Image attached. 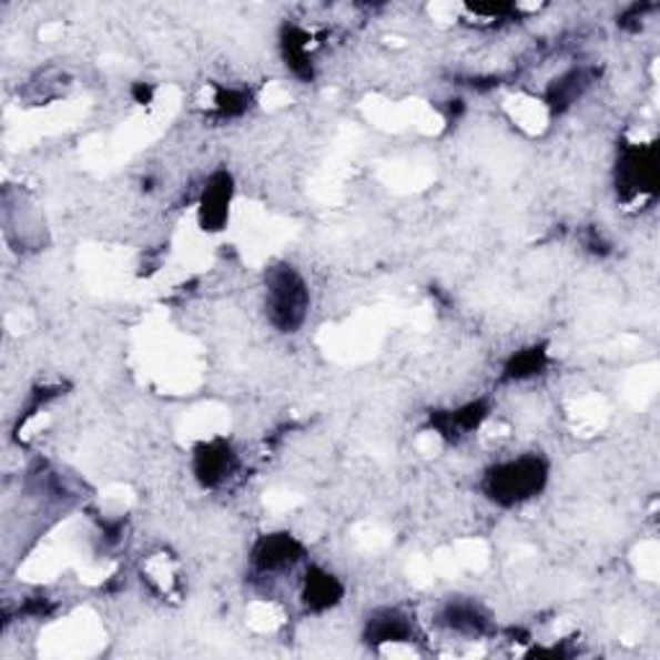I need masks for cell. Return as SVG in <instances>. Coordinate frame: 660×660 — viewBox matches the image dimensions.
Segmentation results:
<instances>
[{
    "mask_svg": "<svg viewBox=\"0 0 660 660\" xmlns=\"http://www.w3.org/2000/svg\"><path fill=\"white\" fill-rule=\"evenodd\" d=\"M550 480V465L539 455H521L485 470L480 488L490 504L514 508L537 498Z\"/></svg>",
    "mask_w": 660,
    "mask_h": 660,
    "instance_id": "cell-1",
    "label": "cell"
},
{
    "mask_svg": "<svg viewBox=\"0 0 660 660\" xmlns=\"http://www.w3.org/2000/svg\"><path fill=\"white\" fill-rule=\"evenodd\" d=\"M309 309V290L297 268L276 264L266 272V313L282 333L299 331Z\"/></svg>",
    "mask_w": 660,
    "mask_h": 660,
    "instance_id": "cell-2",
    "label": "cell"
},
{
    "mask_svg": "<svg viewBox=\"0 0 660 660\" xmlns=\"http://www.w3.org/2000/svg\"><path fill=\"white\" fill-rule=\"evenodd\" d=\"M658 184V150L656 145H630L622 148L617 161V194L627 199H638L656 191Z\"/></svg>",
    "mask_w": 660,
    "mask_h": 660,
    "instance_id": "cell-3",
    "label": "cell"
},
{
    "mask_svg": "<svg viewBox=\"0 0 660 660\" xmlns=\"http://www.w3.org/2000/svg\"><path fill=\"white\" fill-rule=\"evenodd\" d=\"M191 470H194L199 485H204V488H220V485L227 483L237 470L235 449L230 447V441L225 439H210L196 444Z\"/></svg>",
    "mask_w": 660,
    "mask_h": 660,
    "instance_id": "cell-4",
    "label": "cell"
},
{
    "mask_svg": "<svg viewBox=\"0 0 660 660\" xmlns=\"http://www.w3.org/2000/svg\"><path fill=\"white\" fill-rule=\"evenodd\" d=\"M302 555H305V547L297 537H292L290 531H272L253 545L251 562L258 572H282L297 566Z\"/></svg>",
    "mask_w": 660,
    "mask_h": 660,
    "instance_id": "cell-5",
    "label": "cell"
},
{
    "mask_svg": "<svg viewBox=\"0 0 660 660\" xmlns=\"http://www.w3.org/2000/svg\"><path fill=\"white\" fill-rule=\"evenodd\" d=\"M230 202H233V176L227 171L212 173L204 184L202 196H199V222L204 230H222L230 214Z\"/></svg>",
    "mask_w": 660,
    "mask_h": 660,
    "instance_id": "cell-6",
    "label": "cell"
},
{
    "mask_svg": "<svg viewBox=\"0 0 660 660\" xmlns=\"http://www.w3.org/2000/svg\"><path fill=\"white\" fill-rule=\"evenodd\" d=\"M441 625L457 634H467V638H485V634L496 632L488 611L470 599H451L444 603Z\"/></svg>",
    "mask_w": 660,
    "mask_h": 660,
    "instance_id": "cell-7",
    "label": "cell"
},
{
    "mask_svg": "<svg viewBox=\"0 0 660 660\" xmlns=\"http://www.w3.org/2000/svg\"><path fill=\"white\" fill-rule=\"evenodd\" d=\"M488 403L485 400H473L459 405L455 410H439L431 413V426L439 431L441 436H447L449 441L463 439V436L477 431L483 426V420L488 418Z\"/></svg>",
    "mask_w": 660,
    "mask_h": 660,
    "instance_id": "cell-8",
    "label": "cell"
},
{
    "mask_svg": "<svg viewBox=\"0 0 660 660\" xmlns=\"http://www.w3.org/2000/svg\"><path fill=\"white\" fill-rule=\"evenodd\" d=\"M341 599H344V583L333 572L317 566L307 568L305 580H302V601H305L307 611L323 615V611L338 607Z\"/></svg>",
    "mask_w": 660,
    "mask_h": 660,
    "instance_id": "cell-9",
    "label": "cell"
},
{
    "mask_svg": "<svg viewBox=\"0 0 660 660\" xmlns=\"http://www.w3.org/2000/svg\"><path fill=\"white\" fill-rule=\"evenodd\" d=\"M413 638L410 619L400 609H377L372 611L364 627V640L369 646H387V642H408Z\"/></svg>",
    "mask_w": 660,
    "mask_h": 660,
    "instance_id": "cell-10",
    "label": "cell"
},
{
    "mask_svg": "<svg viewBox=\"0 0 660 660\" xmlns=\"http://www.w3.org/2000/svg\"><path fill=\"white\" fill-rule=\"evenodd\" d=\"M591 83H593V70L572 68L550 83V89L545 93V103L560 114V111L570 109Z\"/></svg>",
    "mask_w": 660,
    "mask_h": 660,
    "instance_id": "cell-11",
    "label": "cell"
},
{
    "mask_svg": "<svg viewBox=\"0 0 660 660\" xmlns=\"http://www.w3.org/2000/svg\"><path fill=\"white\" fill-rule=\"evenodd\" d=\"M282 54L286 68L302 81H313V58L307 52V34L297 27H286L282 34Z\"/></svg>",
    "mask_w": 660,
    "mask_h": 660,
    "instance_id": "cell-12",
    "label": "cell"
},
{
    "mask_svg": "<svg viewBox=\"0 0 660 660\" xmlns=\"http://www.w3.org/2000/svg\"><path fill=\"white\" fill-rule=\"evenodd\" d=\"M547 367V352L542 346H529L516 352L511 359L506 362L504 367V379L506 382H524L537 375H542Z\"/></svg>",
    "mask_w": 660,
    "mask_h": 660,
    "instance_id": "cell-13",
    "label": "cell"
},
{
    "mask_svg": "<svg viewBox=\"0 0 660 660\" xmlns=\"http://www.w3.org/2000/svg\"><path fill=\"white\" fill-rule=\"evenodd\" d=\"M251 106V93L237 89H222L214 99V111L220 119H235L243 116Z\"/></svg>",
    "mask_w": 660,
    "mask_h": 660,
    "instance_id": "cell-14",
    "label": "cell"
}]
</instances>
